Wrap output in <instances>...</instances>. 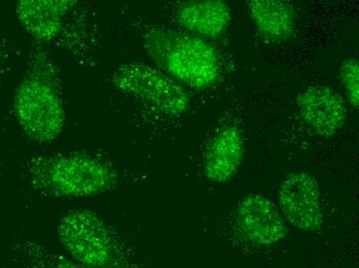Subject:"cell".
Instances as JSON below:
<instances>
[{"label":"cell","mask_w":359,"mask_h":268,"mask_svg":"<svg viewBox=\"0 0 359 268\" xmlns=\"http://www.w3.org/2000/svg\"><path fill=\"white\" fill-rule=\"evenodd\" d=\"M27 176L34 190L55 198L100 195L115 189L120 178L108 161L82 152L34 157Z\"/></svg>","instance_id":"obj_1"},{"label":"cell","mask_w":359,"mask_h":268,"mask_svg":"<svg viewBox=\"0 0 359 268\" xmlns=\"http://www.w3.org/2000/svg\"><path fill=\"white\" fill-rule=\"evenodd\" d=\"M14 111L25 134L37 143H52L65 129L67 115L58 76L43 52L30 59L27 73L15 93Z\"/></svg>","instance_id":"obj_2"},{"label":"cell","mask_w":359,"mask_h":268,"mask_svg":"<svg viewBox=\"0 0 359 268\" xmlns=\"http://www.w3.org/2000/svg\"><path fill=\"white\" fill-rule=\"evenodd\" d=\"M143 45L162 73L196 89H205L220 77V58L205 39L168 28L149 29Z\"/></svg>","instance_id":"obj_3"},{"label":"cell","mask_w":359,"mask_h":268,"mask_svg":"<svg viewBox=\"0 0 359 268\" xmlns=\"http://www.w3.org/2000/svg\"><path fill=\"white\" fill-rule=\"evenodd\" d=\"M65 254L87 268H140L133 253L102 217L90 210H72L57 226Z\"/></svg>","instance_id":"obj_4"},{"label":"cell","mask_w":359,"mask_h":268,"mask_svg":"<svg viewBox=\"0 0 359 268\" xmlns=\"http://www.w3.org/2000/svg\"><path fill=\"white\" fill-rule=\"evenodd\" d=\"M114 87L150 106L159 114L176 117L189 108L187 92L159 69L141 62L120 65L111 75Z\"/></svg>","instance_id":"obj_5"},{"label":"cell","mask_w":359,"mask_h":268,"mask_svg":"<svg viewBox=\"0 0 359 268\" xmlns=\"http://www.w3.org/2000/svg\"><path fill=\"white\" fill-rule=\"evenodd\" d=\"M278 199L284 217L295 228L315 232L323 227L320 188L312 174L306 171L287 174L280 185Z\"/></svg>","instance_id":"obj_6"},{"label":"cell","mask_w":359,"mask_h":268,"mask_svg":"<svg viewBox=\"0 0 359 268\" xmlns=\"http://www.w3.org/2000/svg\"><path fill=\"white\" fill-rule=\"evenodd\" d=\"M297 106L306 125L325 139L338 134L348 117L345 100L330 87H309L297 95Z\"/></svg>","instance_id":"obj_7"},{"label":"cell","mask_w":359,"mask_h":268,"mask_svg":"<svg viewBox=\"0 0 359 268\" xmlns=\"http://www.w3.org/2000/svg\"><path fill=\"white\" fill-rule=\"evenodd\" d=\"M241 230L254 245L271 246L287 235V226L275 204L259 194H250L238 206Z\"/></svg>","instance_id":"obj_8"},{"label":"cell","mask_w":359,"mask_h":268,"mask_svg":"<svg viewBox=\"0 0 359 268\" xmlns=\"http://www.w3.org/2000/svg\"><path fill=\"white\" fill-rule=\"evenodd\" d=\"M76 3L71 0H21L16 13L32 38L48 43L60 36L67 17Z\"/></svg>","instance_id":"obj_9"},{"label":"cell","mask_w":359,"mask_h":268,"mask_svg":"<svg viewBox=\"0 0 359 268\" xmlns=\"http://www.w3.org/2000/svg\"><path fill=\"white\" fill-rule=\"evenodd\" d=\"M244 153L242 132L236 126H226L208 143L203 174L211 182H229L240 169Z\"/></svg>","instance_id":"obj_10"},{"label":"cell","mask_w":359,"mask_h":268,"mask_svg":"<svg viewBox=\"0 0 359 268\" xmlns=\"http://www.w3.org/2000/svg\"><path fill=\"white\" fill-rule=\"evenodd\" d=\"M177 21L194 34L216 38L231 25V10L221 0H191L180 4Z\"/></svg>","instance_id":"obj_11"},{"label":"cell","mask_w":359,"mask_h":268,"mask_svg":"<svg viewBox=\"0 0 359 268\" xmlns=\"http://www.w3.org/2000/svg\"><path fill=\"white\" fill-rule=\"evenodd\" d=\"M249 12L258 34L269 43H283L292 36L295 10L284 0H250Z\"/></svg>","instance_id":"obj_12"},{"label":"cell","mask_w":359,"mask_h":268,"mask_svg":"<svg viewBox=\"0 0 359 268\" xmlns=\"http://www.w3.org/2000/svg\"><path fill=\"white\" fill-rule=\"evenodd\" d=\"M14 268H87L63 253L57 252L34 239H19L10 248Z\"/></svg>","instance_id":"obj_13"},{"label":"cell","mask_w":359,"mask_h":268,"mask_svg":"<svg viewBox=\"0 0 359 268\" xmlns=\"http://www.w3.org/2000/svg\"><path fill=\"white\" fill-rule=\"evenodd\" d=\"M341 85L347 94L348 101L352 108L359 106V63L358 59L348 58L340 66Z\"/></svg>","instance_id":"obj_14"},{"label":"cell","mask_w":359,"mask_h":268,"mask_svg":"<svg viewBox=\"0 0 359 268\" xmlns=\"http://www.w3.org/2000/svg\"><path fill=\"white\" fill-rule=\"evenodd\" d=\"M4 57H6V52H4V43H2V39L0 38V69H1L2 64H4Z\"/></svg>","instance_id":"obj_15"}]
</instances>
